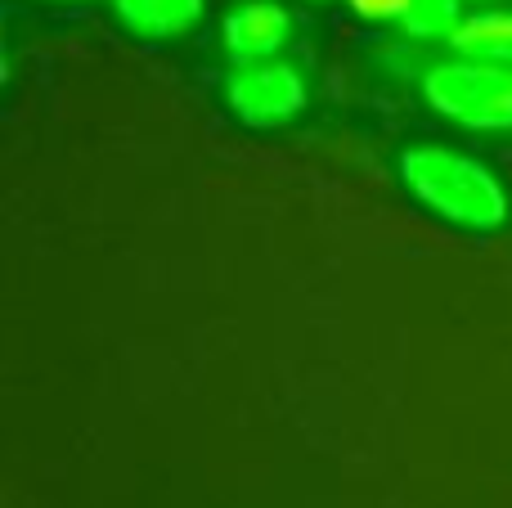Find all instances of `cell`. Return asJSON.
I'll list each match as a JSON object with an SVG mask.
<instances>
[{"instance_id":"1","label":"cell","mask_w":512,"mask_h":508,"mask_svg":"<svg viewBox=\"0 0 512 508\" xmlns=\"http://www.w3.org/2000/svg\"><path fill=\"white\" fill-rule=\"evenodd\" d=\"M400 180L427 207L459 230L490 234L508 221V194L490 167L468 153L441 149V144H414L400 158Z\"/></svg>"},{"instance_id":"2","label":"cell","mask_w":512,"mask_h":508,"mask_svg":"<svg viewBox=\"0 0 512 508\" xmlns=\"http://www.w3.org/2000/svg\"><path fill=\"white\" fill-rule=\"evenodd\" d=\"M427 104L441 117L472 131H508L512 126V72L504 63L454 59L427 72Z\"/></svg>"},{"instance_id":"3","label":"cell","mask_w":512,"mask_h":508,"mask_svg":"<svg viewBox=\"0 0 512 508\" xmlns=\"http://www.w3.org/2000/svg\"><path fill=\"white\" fill-rule=\"evenodd\" d=\"M225 99L248 126H283L306 108V81L292 63L261 59L243 63L230 81H225Z\"/></svg>"},{"instance_id":"4","label":"cell","mask_w":512,"mask_h":508,"mask_svg":"<svg viewBox=\"0 0 512 508\" xmlns=\"http://www.w3.org/2000/svg\"><path fill=\"white\" fill-rule=\"evenodd\" d=\"M292 36V14L274 0H243L225 18V50L239 63H261L288 45Z\"/></svg>"},{"instance_id":"5","label":"cell","mask_w":512,"mask_h":508,"mask_svg":"<svg viewBox=\"0 0 512 508\" xmlns=\"http://www.w3.org/2000/svg\"><path fill=\"white\" fill-rule=\"evenodd\" d=\"M113 5H117V18L135 36H149V41L180 36L203 18V0H113Z\"/></svg>"},{"instance_id":"6","label":"cell","mask_w":512,"mask_h":508,"mask_svg":"<svg viewBox=\"0 0 512 508\" xmlns=\"http://www.w3.org/2000/svg\"><path fill=\"white\" fill-rule=\"evenodd\" d=\"M450 45L463 59L512 63V14H472L454 27Z\"/></svg>"},{"instance_id":"7","label":"cell","mask_w":512,"mask_h":508,"mask_svg":"<svg viewBox=\"0 0 512 508\" xmlns=\"http://www.w3.org/2000/svg\"><path fill=\"white\" fill-rule=\"evenodd\" d=\"M400 23L414 36H454L463 23V0H409Z\"/></svg>"},{"instance_id":"8","label":"cell","mask_w":512,"mask_h":508,"mask_svg":"<svg viewBox=\"0 0 512 508\" xmlns=\"http://www.w3.org/2000/svg\"><path fill=\"white\" fill-rule=\"evenodd\" d=\"M351 9L364 18H405L409 0H351Z\"/></svg>"}]
</instances>
